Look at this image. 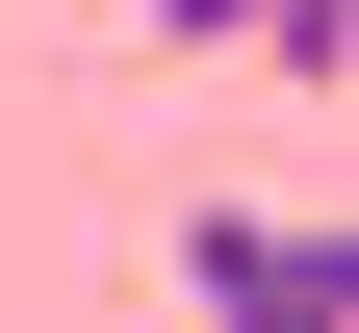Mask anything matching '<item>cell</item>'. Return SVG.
<instances>
[{"mask_svg": "<svg viewBox=\"0 0 359 333\" xmlns=\"http://www.w3.org/2000/svg\"><path fill=\"white\" fill-rule=\"evenodd\" d=\"M180 282H205V308H334V231H308V205H205Z\"/></svg>", "mask_w": 359, "mask_h": 333, "instance_id": "6da1fadb", "label": "cell"}]
</instances>
